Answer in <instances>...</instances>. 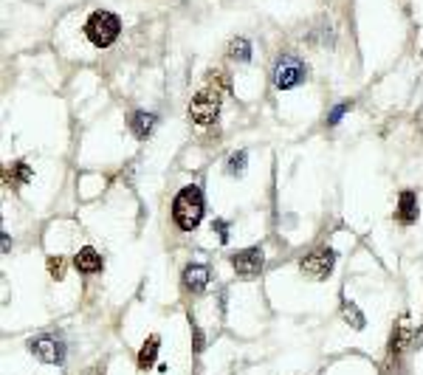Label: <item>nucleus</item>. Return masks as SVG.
<instances>
[{
  "label": "nucleus",
  "mask_w": 423,
  "mask_h": 375,
  "mask_svg": "<svg viewBox=\"0 0 423 375\" xmlns=\"http://www.w3.org/2000/svg\"><path fill=\"white\" fill-rule=\"evenodd\" d=\"M204 209H207L204 192L198 187H184L173 200V223L181 231H195L204 220Z\"/></svg>",
  "instance_id": "f257e3e1"
},
{
  "label": "nucleus",
  "mask_w": 423,
  "mask_h": 375,
  "mask_svg": "<svg viewBox=\"0 0 423 375\" xmlns=\"http://www.w3.org/2000/svg\"><path fill=\"white\" fill-rule=\"evenodd\" d=\"M119 34H122V20L113 11H93L85 23V37L96 48H110Z\"/></svg>",
  "instance_id": "f03ea898"
},
{
  "label": "nucleus",
  "mask_w": 423,
  "mask_h": 375,
  "mask_svg": "<svg viewBox=\"0 0 423 375\" xmlns=\"http://www.w3.org/2000/svg\"><path fill=\"white\" fill-rule=\"evenodd\" d=\"M271 79H274V85H277L279 91H291V88H296V85H302V82L308 79V65H305L299 57L285 54V57L277 59Z\"/></svg>",
  "instance_id": "7ed1b4c3"
},
{
  "label": "nucleus",
  "mask_w": 423,
  "mask_h": 375,
  "mask_svg": "<svg viewBox=\"0 0 423 375\" xmlns=\"http://www.w3.org/2000/svg\"><path fill=\"white\" fill-rule=\"evenodd\" d=\"M333 265H336V251L328 248V246H319L313 251H308L302 260H299V271L308 277V279H328L333 274Z\"/></svg>",
  "instance_id": "20e7f679"
},
{
  "label": "nucleus",
  "mask_w": 423,
  "mask_h": 375,
  "mask_svg": "<svg viewBox=\"0 0 423 375\" xmlns=\"http://www.w3.org/2000/svg\"><path fill=\"white\" fill-rule=\"evenodd\" d=\"M220 113V93L214 88H204L192 96L190 102V119L198 125V127H209L212 122L217 119Z\"/></svg>",
  "instance_id": "39448f33"
},
{
  "label": "nucleus",
  "mask_w": 423,
  "mask_h": 375,
  "mask_svg": "<svg viewBox=\"0 0 423 375\" xmlns=\"http://www.w3.org/2000/svg\"><path fill=\"white\" fill-rule=\"evenodd\" d=\"M28 350L34 359L45 362V364H62L65 362V345L57 333H40L28 342Z\"/></svg>",
  "instance_id": "423d86ee"
},
{
  "label": "nucleus",
  "mask_w": 423,
  "mask_h": 375,
  "mask_svg": "<svg viewBox=\"0 0 423 375\" xmlns=\"http://www.w3.org/2000/svg\"><path fill=\"white\" fill-rule=\"evenodd\" d=\"M228 262H231L234 274H240V277H257V274L262 271L265 257H262V251H260L257 246H251V248H240V251H234V254L228 257Z\"/></svg>",
  "instance_id": "0eeeda50"
},
{
  "label": "nucleus",
  "mask_w": 423,
  "mask_h": 375,
  "mask_svg": "<svg viewBox=\"0 0 423 375\" xmlns=\"http://www.w3.org/2000/svg\"><path fill=\"white\" fill-rule=\"evenodd\" d=\"M209 265H204V262H192V265H187L184 268V288L190 291V294H204L207 291V285H209Z\"/></svg>",
  "instance_id": "6e6552de"
},
{
  "label": "nucleus",
  "mask_w": 423,
  "mask_h": 375,
  "mask_svg": "<svg viewBox=\"0 0 423 375\" xmlns=\"http://www.w3.org/2000/svg\"><path fill=\"white\" fill-rule=\"evenodd\" d=\"M156 125H158V116H156V113H147V110H136V113L130 116V133H133L136 139H141V142L153 136Z\"/></svg>",
  "instance_id": "1a4fd4ad"
},
{
  "label": "nucleus",
  "mask_w": 423,
  "mask_h": 375,
  "mask_svg": "<svg viewBox=\"0 0 423 375\" xmlns=\"http://www.w3.org/2000/svg\"><path fill=\"white\" fill-rule=\"evenodd\" d=\"M395 217H398L404 226H410V223L418 220V195H415L412 189H404V192H401L398 206H395Z\"/></svg>",
  "instance_id": "9d476101"
},
{
  "label": "nucleus",
  "mask_w": 423,
  "mask_h": 375,
  "mask_svg": "<svg viewBox=\"0 0 423 375\" xmlns=\"http://www.w3.org/2000/svg\"><path fill=\"white\" fill-rule=\"evenodd\" d=\"M74 265H76V271L79 274H96V271H102V254L96 251V248H91V246H85V248H79L76 251V257H74Z\"/></svg>",
  "instance_id": "9b49d317"
},
{
  "label": "nucleus",
  "mask_w": 423,
  "mask_h": 375,
  "mask_svg": "<svg viewBox=\"0 0 423 375\" xmlns=\"http://www.w3.org/2000/svg\"><path fill=\"white\" fill-rule=\"evenodd\" d=\"M158 347H161V339H158V336H150V339L141 345V350H139V370H150V367L156 364Z\"/></svg>",
  "instance_id": "f8f14e48"
},
{
  "label": "nucleus",
  "mask_w": 423,
  "mask_h": 375,
  "mask_svg": "<svg viewBox=\"0 0 423 375\" xmlns=\"http://www.w3.org/2000/svg\"><path fill=\"white\" fill-rule=\"evenodd\" d=\"M228 59H234V62H248V59H251V42H248L245 37H234V40L228 42Z\"/></svg>",
  "instance_id": "ddd939ff"
},
{
  "label": "nucleus",
  "mask_w": 423,
  "mask_h": 375,
  "mask_svg": "<svg viewBox=\"0 0 423 375\" xmlns=\"http://www.w3.org/2000/svg\"><path fill=\"white\" fill-rule=\"evenodd\" d=\"M342 316H344V322H347L353 330H364V325H367L364 313H361L353 302H347V299H342Z\"/></svg>",
  "instance_id": "4468645a"
},
{
  "label": "nucleus",
  "mask_w": 423,
  "mask_h": 375,
  "mask_svg": "<svg viewBox=\"0 0 423 375\" xmlns=\"http://www.w3.org/2000/svg\"><path fill=\"white\" fill-rule=\"evenodd\" d=\"M6 178H8V181H17V184H28V181L34 178V173H31V167H28L25 161H14V164L6 170Z\"/></svg>",
  "instance_id": "2eb2a0df"
},
{
  "label": "nucleus",
  "mask_w": 423,
  "mask_h": 375,
  "mask_svg": "<svg viewBox=\"0 0 423 375\" xmlns=\"http://www.w3.org/2000/svg\"><path fill=\"white\" fill-rule=\"evenodd\" d=\"M45 265H48V274H51V279H65V257H59V254H51V257L45 260Z\"/></svg>",
  "instance_id": "dca6fc26"
},
{
  "label": "nucleus",
  "mask_w": 423,
  "mask_h": 375,
  "mask_svg": "<svg viewBox=\"0 0 423 375\" xmlns=\"http://www.w3.org/2000/svg\"><path fill=\"white\" fill-rule=\"evenodd\" d=\"M245 161H248L245 153H234V156L228 158V164H226V173H228V175H243V173H245Z\"/></svg>",
  "instance_id": "f3484780"
},
{
  "label": "nucleus",
  "mask_w": 423,
  "mask_h": 375,
  "mask_svg": "<svg viewBox=\"0 0 423 375\" xmlns=\"http://www.w3.org/2000/svg\"><path fill=\"white\" fill-rule=\"evenodd\" d=\"M350 108H353V102H339V105L333 108V113L328 116V127H333V125H339V119H342V116H344V113H347Z\"/></svg>",
  "instance_id": "a211bd4d"
},
{
  "label": "nucleus",
  "mask_w": 423,
  "mask_h": 375,
  "mask_svg": "<svg viewBox=\"0 0 423 375\" xmlns=\"http://www.w3.org/2000/svg\"><path fill=\"white\" fill-rule=\"evenodd\" d=\"M207 79H209V88H228V79H226V74H220V71H209L207 74Z\"/></svg>",
  "instance_id": "6ab92c4d"
},
{
  "label": "nucleus",
  "mask_w": 423,
  "mask_h": 375,
  "mask_svg": "<svg viewBox=\"0 0 423 375\" xmlns=\"http://www.w3.org/2000/svg\"><path fill=\"white\" fill-rule=\"evenodd\" d=\"M212 229L220 234V243H228V226H226L223 220H214V223H212Z\"/></svg>",
  "instance_id": "aec40b11"
},
{
  "label": "nucleus",
  "mask_w": 423,
  "mask_h": 375,
  "mask_svg": "<svg viewBox=\"0 0 423 375\" xmlns=\"http://www.w3.org/2000/svg\"><path fill=\"white\" fill-rule=\"evenodd\" d=\"M8 248H11V237L3 231V254H8Z\"/></svg>",
  "instance_id": "412c9836"
}]
</instances>
